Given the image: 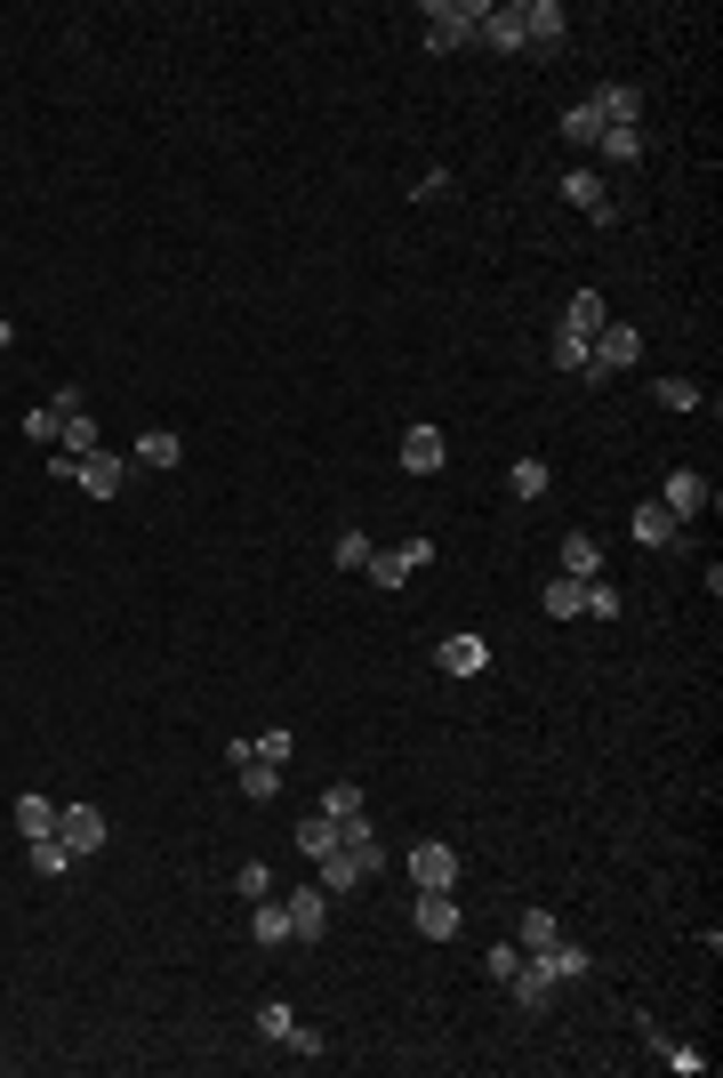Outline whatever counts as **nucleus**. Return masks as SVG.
Here are the masks:
<instances>
[{
  "mask_svg": "<svg viewBox=\"0 0 723 1078\" xmlns=\"http://www.w3.org/2000/svg\"><path fill=\"white\" fill-rule=\"evenodd\" d=\"M482 17H491V0H434V9H426V49L451 57V49L482 41Z\"/></svg>",
  "mask_w": 723,
  "mask_h": 1078,
  "instance_id": "nucleus-1",
  "label": "nucleus"
},
{
  "mask_svg": "<svg viewBox=\"0 0 723 1078\" xmlns=\"http://www.w3.org/2000/svg\"><path fill=\"white\" fill-rule=\"evenodd\" d=\"M426 563H434V539H402V548H370L362 571H370L378 588H402V580H419Z\"/></svg>",
  "mask_w": 723,
  "mask_h": 1078,
  "instance_id": "nucleus-2",
  "label": "nucleus"
},
{
  "mask_svg": "<svg viewBox=\"0 0 723 1078\" xmlns=\"http://www.w3.org/2000/svg\"><path fill=\"white\" fill-rule=\"evenodd\" d=\"M410 886H419V894H459V854L442 846V837L410 846Z\"/></svg>",
  "mask_w": 723,
  "mask_h": 1078,
  "instance_id": "nucleus-3",
  "label": "nucleus"
},
{
  "mask_svg": "<svg viewBox=\"0 0 723 1078\" xmlns=\"http://www.w3.org/2000/svg\"><path fill=\"white\" fill-rule=\"evenodd\" d=\"M563 201H571V210H588L595 226H619V218H627V210H619V193H611L595 170H563Z\"/></svg>",
  "mask_w": 723,
  "mask_h": 1078,
  "instance_id": "nucleus-4",
  "label": "nucleus"
},
{
  "mask_svg": "<svg viewBox=\"0 0 723 1078\" xmlns=\"http://www.w3.org/2000/svg\"><path fill=\"white\" fill-rule=\"evenodd\" d=\"M57 837H64V846H73V861H89L97 846H106V814H97V805H57Z\"/></svg>",
  "mask_w": 723,
  "mask_h": 1078,
  "instance_id": "nucleus-5",
  "label": "nucleus"
},
{
  "mask_svg": "<svg viewBox=\"0 0 723 1078\" xmlns=\"http://www.w3.org/2000/svg\"><path fill=\"white\" fill-rule=\"evenodd\" d=\"M707 499H715V491H707V476H692V467H675V476L660 483V508H667L675 523H692V516H707Z\"/></svg>",
  "mask_w": 723,
  "mask_h": 1078,
  "instance_id": "nucleus-6",
  "label": "nucleus"
},
{
  "mask_svg": "<svg viewBox=\"0 0 723 1078\" xmlns=\"http://www.w3.org/2000/svg\"><path fill=\"white\" fill-rule=\"evenodd\" d=\"M627 362H643V330L635 322H603L595 330V370L611 379V370H627Z\"/></svg>",
  "mask_w": 723,
  "mask_h": 1078,
  "instance_id": "nucleus-7",
  "label": "nucleus"
},
{
  "mask_svg": "<svg viewBox=\"0 0 723 1078\" xmlns=\"http://www.w3.org/2000/svg\"><path fill=\"white\" fill-rule=\"evenodd\" d=\"M282 909H290V941H322L330 934V894L322 886H298Z\"/></svg>",
  "mask_w": 723,
  "mask_h": 1078,
  "instance_id": "nucleus-8",
  "label": "nucleus"
},
{
  "mask_svg": "<svg viewBox=\"0 0 723 1078\" xmlns=\"http://www.w3.org/2000/svg\"><path fill=\"white\" fill-rule=\"evenodd\" d=\"M73 483H81L89 499H113V491L129 483V459H113V451H89V459L73 467Z\"/></svg>",
  "mask_w": 723,
  "mask_h": 1078,
  "instance_id": "nucleus-9",
  "label": "nucleus"
},
{
  "mask_svg": "<svg viewBox=\"0 0 723 1078\" xmlns=\"http://www.w3.org/2000/svg\"><path fill=\"white\" fill-rule=\"evenodd\" d=\"M233 772H241V797H273V789H282V765H265L258 749H250V740H233Z\"/></svg>",
  "mask_w": 723,
  "mask_h": 1078,
  "instance_id": "nucleus-10",
  "label": "nucleus"
},
{
  "mask_svg": "<svg viewBox=\"0 0 723 1078\" xmlns=\"http://www.w3.org/2000/svg\"><path fill=\"white\" fill-rule=\"evenodd\" d=\"M73 411H81V395L64 387L57 402H41V411H24V435H32V443H49V451H57V443H64V419H73Z\"/></svg>",
  "mask_w": 723,
  "mask_h": 1078,
  "instance_id": "nucleus-11",
  "label": "nucleus"
},
{
  "mask_svg": "<svg viewBox=\"0 0 723 1078\" xmlns=\"http://www.w3.org/2000/svg\"><path fill=\"white\" fill-rule=\"evenodd\" d=\"M410 918H419L426 941H459V894H419V909H410Z\"/></svg>",
  "mask_w": 723,
  "mask_h": 1078,
  "instance_id": "nucleus-12",
  "label": "nucleus"
},
{
  "mask_svg": "<svg viewBox=\"0 0 723 1078\" xmlns=\"http://www.w3.org/2000/svg\"><path fill=\"white\" fill-rule=\"evenodd\" d=\"M442 459H451V443H442V427H410V435H402V467H410V476H434Z\"/></svg>",
  "mask_w": 723,
  "mask_h": 1078,
  "instance_id": "nucleus-13",
  "label": "nucleus"
},
{
  "mask_svg": "<svg viewBox=\"0 0 723 1078\" xmlns=\"http://www.w3.org/2000/svg\"><path fill=\"white\" fill-rule=\"evenodd\" d=\"M627 531L643 539V548H675V531H683V523H675V516L660 508V499H635V516H627Z\"/></svg>",
  "mask_w": 723,
  "mask_h": 1078,
  "instance_id": "nucleus-14",
  "label": "nucleus"
},
{
  "mask_svg": "<svg viewBox=\"0 0 723 1078\" xmlns=\"http://www.w3.org/2000/svg\"><path fill=\"white\" fill-rule=\"evenodd\" d=\"M539 966H546V982H588V950H579V941H546V950H531Z\"/></svg>",
  "mask_w": 723,
  "mask_h": 1078,
  "instance_id": "nucleus-15",
  "label": "nucleus"
},
{
  "mask_svg": "<svg viewBox=\"0 0 723 1078\" xmlns=\"http://www.w3.org/2000/svg\"><path fill=\"white\" fill-rule=\"evenodd\" d=\"M603 322H611V315H603V298H595V290H579L571 307H563V339H588V347H595V330H603Z\"/></svg>",
  "mask_w": 723,
  "mask_h": 1078,
  "instance_id": "nucleus-16",
  "label": "nucleus"
},
{
  "mask_svg": "<svg viewBox=\"0 0 723 1078\" xmlns=\"http://www.w3.org/2000/svg\"><path fill=\"white\" fill-rule=\"evenodd\" d=\"M506 982H514V1006H523V1015H539V1006L555 998V982H546V966H539V958H523V966L506 974Z\"/></svg>",
  "mask_w": 723,
  "mask_h": 1078,
  "instance_id": "nucleus-17",
  "label": "nucleus"
},
{
  "mask_svg": "<svg viewBox=\"0 0 723 1078\" xmlns=\"http://www.w3.org/2000/svg\"><path fill=\"white\" fill-rule=\"evenodd\" d=\"M442 668H451V677H482V668H491V645H482V636H451V645H442Z\"/></svg>",
  "mask_w": 723,
  "mask_h": 1078,
  "instance_id": "nucleus-18",
  "label": "nucleus"
},
{
  "mask_svg": "<svg viewBox=\"0 0 723 1078\" xmlns=\"http://www.w3.org/2000/svg\"><path fill=\"white\" fill-rule=\"evenodd\" d=\"M523 32H531V49L546 57V49H563V9H555V0H531V9H523Z\"/></svg>",
  "mask_w": 723,
  "mask_h": 1078,
  "instance_id": "nucleus-19",
  "label": "nucleus"
},
{
  "mask_svg": "<svg viewBox=\"0 0 723 1078\" xmlns=\"http://www.w3.org/2000/svg\"><path fill=\"white\" fill-rule=\"evenodd\" d=\"M563 580H603V548H595L588 531L563 539Z\"/></svg>",
  "mask_w": 723,
  "mask_h": 1078,
  "instance_id": "nucleus-20",
  "label": "nucleus"
},
{
  "mask_svg": "<svg viewBox=\"0 0 723 1078\" xmlns=\"http://www.w3.org/2000/svg\"><path fill=\"white\" fill-rule=\"evenodd\" d=\"M539 603H546V620H579V612H588V580H563V571H555Z\"/></svg>",
  "mask_w": 723,
  "mask_h": 1078,
  "instance_id": "nucleus-21",
  "label": "nucleus"
},
{
  "mask_svg": "<svg viewBox=\"0 0 723 1078\" xmlns=\"http://www.w3.org/2000/svg\"><path fill=\"white\" fill-rule=\"evenodd\" d=\"M24 861L41 869V878H64V869H73V846H64V837L49 829V837H24Z\"/></svg>",
  "mask_w": 723,
  "mask_h": 1078,
  "instance_id": "nucleus-22",
  "label": "nucleus"
},
{
  "mask_svg": "<svg viewBox=\"0 0 723 1078\" xmlns=\"http://www.w3.org/2000/svg\"><path fill=\"white\" fill-rule=\"evenodd\" d=\"M482 41H491V49H531V32H523V9H491V17H482Z\"/></svg>",
  "mask_w": 723,
  "mask_h": 1078,
  "instance_id": "nucleus-23",
  "label": "nucleus"
},
{
  "mask_svg": "<svg viewBox=\"0 0 723 1078\" xmlns=\"http://www.w3.org/2000/svg\"><path fill=\"white\" fill-rule=\"evenodd\" d=\"M178 459H185V443H178L169 427H145V435H137V467H153V476H161V467H178Z\"/></svg>",
  "mask_w": 723,
  "mask_h": 1078,
  "instance_id": "nucleus-24",
  "label": "nucleus"
},
{
  "mask_svg": "<svg viewBox=\"0 0 723 1078\" xmlns=\"http://www.w3.org/2000/svg\"><path fill=\"white\" fill-rule=\"evenodd\" d=\"M514 941H523V958H531V950H546V941H563V918L555 909H523V918H514Z\"/></svg>",
  "mask_w": 723,
  "mask_h": 1078,
  "instance_id": "nucleus-25",
  "label": "nucleus"
},
{
  "mask_svg": "<svg viewBox=\"0 0 723 1078\" xmlns=\"http://www.w3.org/2000/svg\"><path fill=\"white\" fill-rule=\"evenodd\" d=\"M370 878V869H362V854H347V846H338V854H322V894H354Z\"/></svg>",
  "mask_w": 723,
  "mask_h": 1078,
  "instance_id": "nucleus-26",
  "label": "nucleus"
},
{
  "mask_svg": "<svg viewBox=\"0 0 723 1078\" xmlns=\"http://www.w3.org/2000/svg\"><path fill=\"white\" fill-rule=\"evenodd\" d=\"M546 355H555V370H579L588 387H603V370H595V347H588V339H563V330H555V347H546Z\"/></svg>",
  "mask_w": 723,
  "mask_h": 1078,
  "instance_id": "nucleus-27",
  "label": "nucleus"
},
{
  "mask_svg": "<svg viewBox=\"0 0 723 1078\" xmlns=\"http://www.w3.org/2000/svg\"><path fill=\"white\" fill-rule=\"evenodd\" d=\"M563 138H571V146H579V153H588V146H595V138H603V113H595V97H579V106H571V113H563Z\"/></svg>",
  "mask_w": 723,
  "mask_h": 1078,
  "instance_id": "nucleus-28",
  "label": "nucleus"
},
{
  "mask_svg": "<svg viewBox=\"0 0 723 1078\" xmlns=\"http://www.w3.org/2000/svg\"><path fill=\"white\" fill-rule=\"evenodd\" d=\"M595 153H603V161H619V170H635V161H643V129H603Z\"/></svg>",
  "mask_w": 723,
  "mask_h": 1078,
  "instance_id": "nucleus-29",
  "label": "nucleus"
},
{
  "mask_svg": "<svg viewBox=\"0 0 723 1078\" xmlns=\"http://www.w3.org/2000/svg\"><path fill=\"white\" fill-rule=\"evenodd\" d=\"M64 459H89V451H106V435H97V419L89 411H73V419H64V443H57Z\"/></svg>",
  "mask_w": 723,
  "mask_h": 1078,
  "instance_id": "nucleus-30",
  "label": "nucleus"
},
{
  "mask_svg": "<svg viewBox=\"0 0 723 1078\" xmlns=\"http://www.w3.org/2000/svg\"><path fill=\"white\" fill-rule=\"evenodd\" d=\"M298 846H305V854L322 861V854H338V846H347V829H338L330 814H314V821H298Z\"/></svg>",
  "mask_w": 723,
  "mask_h": 1078,
  "instance_id": "nucleus-31",
  "label": "nucleus"
},
{
  "mask_svg": "<svg viewBox=\"0 0 723 1078\" xmlns=\"http://www.w3.org/2000/svg\"><path fill=\"white\" fill-rule=\"evenodd\" d=\"M250 934H258V950H273V941H290V909H282V901H258Z\"/></svg>",
  "mask_w": 723,
  "mask_h": 1078,
  "instance_id": "nucleus-32",
  "label": "nucleus"
},
{
  "mask_svg": "<svg viewBox=\"0 0 723 1078\" xmlns=\"http://www.w3.org/2000/svg\"><path fill=\"white\" fill-rule=\"evenodd\" d=\"M17 829L24 837H49L57 829V797H17Z\"/></svg>",
  "mask_w": 723,
  "mask_h": 1078,
  "instance_id": "nucleus-33",
  "label": "nucleus"
},
{
  "mask_svg": "<svg viewBox=\"0 0 723 1078\" xmlns=\"http://www.w3.org/2000/svg\"><path fill=\"white\" fill-rule=\"evenodd\" d=\"M506 483H514V499H539L555 476H546V459H514V476H506Z\"/></svg>",
  "mask_w": 723,
  "mask_h": 1078,
  "instance_id": "nucleus-34",
  "label": "nucleus"
},
{
  "mask_svg": "<svg viewBox=\"0 0 723 1078\" xmlns=\"http://www.w3.org/2000/svg\"><path fill=\"white\" fill-rule=\"evenodd\" d=\"M330 556H338V571H362V563H370V531H338Z\"/></svg>",
  "mask_w": 723,
  "mask_h": 1078,
  "instance_id": "nucleus-35",
  "label": "nucleus"
},
{
  "mask_svg": "<svg viewBox=\"0 0 723 1078\" xmlns=\"http://www.w3.org/2000/svg\"><path fill=\"white\" fill-rule=\"evenodd\" d=\"M619 612H627V596L611 580H588V620H619Z\"/></svg>",
  "mask_w": 723,
  "mask_h": 1078,
  "instance_id": "nucleus-36",
  "label": "nucleus"
},
{
  "mask_svg": "<svg viewBox=\"0 0 723 1078\" xmlns=\"http://www.w3.org/2000/svg\"><path fill=\"white\" fill-rule=\"evenodd\" d=\"M660 1055H667L675 1078H700V1070H707V1055H700V1047H683V1038H660Z\"/></svg>",
  "mask_w": 723,
  "mask_h": 1078,
  "instance_id": "nucleus-37",
  "label": "nucleus"
},
{
  "mask_svg": "<svg viewBox=\"0 0 723 1078\" xmlns=\"http://www.w3.org/2000/svg\"><path fill=\"white\" fill-rule=\"evenodd\" d=\"M290 1030H298V1015H290L282 998H265V1006H258V1038H290Z\"/></svg>",
  "mask_w": 723,
  "mask_h": 1078,
  "instance_id": "nucleus-38",
  "label": "nucleus"
},
{
  "mask_svg": "<svg viewBox=\"0 0 723 1078\" xmlns=\"http://www.w3.org/2000/svg\"><path fill=\"white\" fill-rule=\"evenodd\" d=\"M233 886L250 894V901H265V894H273V869H265V861H241V869H233Z\"/></svg>",
  "mask_w": 723,
  "mask_h": 1078,
  "instance_id": "nucleus-39",
  "label": "nucleus"
},
{
  "mask_svg": "<svg viewBox=\"0 0 723 1078\" xmlns=\"http://www.w3.org/2000/svg\"><path fill=\"white\" fill-rule=\"evenodd\" d=\"M322 814H330V821H347V814H362V789H354V781H338V789L322 797Z\"/></svg>",
  "mask_w": 723,
  "mask_h": 1078,
  "instance_id": "nucleus-40",
  "label": "nucleus"
},
{
  "mask_svg": "<svg viewBox=\"0 0 723 1078\" xmlns=\"http://www.w3.org/2000/svg\"><path fill=\"white\" fill-rule=\"evenodd\" d=\"M482 966H491V982H506V974H514V966H523V941H499V950H491V958H482Z\"/></svg>",
  "mask_w": 723,
  "mask_h": 1078,
  "instance_id": "nucleus-41",
  "label": "nucleus"
},
{
  "mask_svg": "<svg viewBox=\"0 0 723 1078\" xmlns=\"http://www.w3.org/2000/svg\"><path fill=\"white\" fill-rule=\"evenodd\" d=\"M660 402H667V411H692L700 387H692V379H660Z\"/></svg>",
  "mask_w": 723,
  "mask_h": 1078,
  "instance_id": "nucleus-42",
  "label": "nucleus"
},
{
  "mask_svg": "<svg viewBox=\"0 0 723 1078\" xmlns=\"http://www.w3.org/2000/svg\"><path fill=\"white\" fill-rule=\"evenodd\" d=\"M250 749H258L265 765H290V732H258V740H250Z\"/></svg>",
  "mask_w": 723,
  "mask_h": 1078,
  "instance_id": "nucleus-43",
  "label": "nucleus"
}]
</instances>
